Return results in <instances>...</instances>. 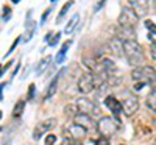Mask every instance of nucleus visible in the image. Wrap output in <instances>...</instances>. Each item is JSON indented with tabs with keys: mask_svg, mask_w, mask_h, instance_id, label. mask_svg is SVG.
Returning a JSON list of instances; mask_svg holds the SVG:
<instances>
[{
	"mask_svg": "<svg viewBox=\"0 0 156 145\" xmlns=\"http://www.w3.org/2000/svg\"><path fill=\"white\" fill-rule=\"evenodd\" d=\"M123 44H125V56L128 59V64L133 65V67L144 65L145 62L144 50L136 42V39H123Z\"/></svg>",
	"mask_w": 156,
	"mask_h": 145,
	"instance_id": "nucleus-1",
	"label": "nucleus"
},
{
	"mask_svg": "<svg viewBox=\"0 0 156 145\" xmlns=\"http://www.w3.org/2000/svg\"><path fill=\"white\" fill-rule=\"evenodd\" d=\"M120 128V122L119 118L114 117H101L98 123H97V131L100 133V136L105 137H112Z\"/></svg>",
	"mask_w": 156,
	"mask_h": 145,
	"instance_id": "nucleus-2",
	"label": "nucleus"
},
{
	"mask_svg": "<svg viewBox=\"0 0 156 145\" xmlns=\"http://www.w3.org/2000/svg\"><path fill=\"white\" fill-rule=\"evenodd\" d=\"M120 101H122V106H123V114L125 115H133L134 112H137L139 109V98L134 92L123 89L120 92Z\"/></svg>",
	"mask_w": 156,
	"mask_h": 145,
	"instance_id": "nucleus-3",
	"label": "nucleus"
},
{
	"mask_svg": "<svg viewBox=\"0 0 156 145\" xmlns=\"http://www.w3.org/2000/svg\"><path fill=\"white\" fill-rule=\"evenodd\" d=\"M131 78L134 81H145L147 84H153L156 83V70L151 65H139L134 67L131 72Z\"/></svg>",
	"mask_w": 156,
	"mask_h": 145,
	"instance_id": "nucleus-4",
	"label": "nucleus"
},
{
	"mask_svg": "<svg viewBox=\"0 0 156 145\" xmlns=\"http://www.w3.org/2000/svg\"><path fill=\"white\" fill-rule=\"evenodd\" d=\"M75 103L78 104V109H80V112L89 114V115H92V117H100V114H101L100 106H98L94 100H89V98H86V97H78Z\"/></svg>",
	"mask_w": 156,
	"mask_h": 145,
	"instance_id": "nucleus-5",
	"label": "nucleus"
},
{
	"mask_svg": "<svg viewBox=\"0 0 156 145\" xmlns=\"http://www.w3.org/2000/svg\"><path fill=\"white\" fill-rule=\"evenodd\" d=\"M139 14L131 8V6H123L122 12L119 16V25H125V27H134L139 23Z\"/></svg>",
	"mask_w": 156,
	"mask_h": 145,
	"instance_id": "nucleus-6",
	"label": "nucleus"
},
{
	"mask_svg": "<svg viewBox=\"0 0 156 145\" xmlns=\"http://www.w3.org/2000/svg\"><path fill=\"white\" fill-rule=\"evenodd\" d=\"M94 89H97L95 86V78H94V72H89V73H83L78 80V90L81 94H90Z\"/></svg>",
	"mask_w": 156,
	"mask_h": 145,
	"instance_id": "nucleus-7",
	"label": "nucleus"
},
{
	"mask_svg": "<svg viewBox=\"0 0 156 145\" xmlns=\"http://www.w3.org/2000/svg\"><path fill=\"white\" fill-rule=\"evenodd\" d=\"M56 123H58V120H56L55 117H50V118H45V120L39 122V123L36 125L34 131H33V139H34V140H39V139H41V137L47 133V131H50L51 128H55Z\"/></svg>",
	"mask_w": 156,
	"mask_h": 145,
	"instance_id": "nucleus-8",
	"label": "nucleus"
},
{
	"mask_svg": "<svg viewBox=\"0 0 156 145\" xmlns=\"http://www.w3.org/2000/svg\"><path fill=\"white\" fill-rule=\"evenodd\" d=\"M108 47L111 50V53L115 55L117 58L125 56V44H123V39H120L119 36H117V37L115 36L111 37L109 41H108Z\"/></svg>",
	"mask_w": 156,
	"mask_h": 145,
	"instance_id": "nucleus-9",
	"label": "nucleus"
},
{
	"mask_svg": "<svg viewBox=\"0 0 156 145\" xmlns=\"http://www.w3.org/2000/svg\"><path fill=\"white\" fill-rule=\"evenodd\" d=\"M73 120H75V123L84 126L87 131H90V129H97V123L94 122V117H92V115H89V114L80 112L78 115H75Z\"/></svg>",
	"mask_w": 156,
	"mask_h": 145,
	"instance_id": "nucleus-10",
	"label": "nucleus"
},
{
	"mask_svg": "<svg viewBox=\"0 0 156 145\" xmlns=\"http://www.w3.org/2000/svg\"><path fill=\"white\" fill-rule=\"evenodd\" d=\"M64 133H67L69 136H70V139H83V137H86V134H87V129L84 128V126H81V125H78V123H73V125H70L67 129L64 128Z\"/></svg>",
	"mask_w": 156,
	"mask_h": 145,
	"instance_id": "nucleus-11",
	"label": "nucleus"
},
{
	"mask_svg": "<svg viewBox=\"0 0 156 145\" xmlns=\"http://www.w3.org/2000/svg\"><path fill=\"white\" fill-rule=\"evenodd\" d=\"M105 104H106V108L115 115V117H119L120 112H123V106H122V101H119L115 97L112 95H108L105 98Z\"/></svg>",
	"mask_w": 156,
	"mask_h": 145,
	"instance_id": "nucleus-12",
	"label": "nucleus"
},
{
	"mask_svg": "<svg viewBox=\"0 0 156 145\" xmlns=\"http://www.w3.org/2000/svg\"><path fill=\"white\" fill-rule=\"evenodd\" d=\"M128 5L131 6L139 16H145L148 12V0H128Z\"/></svg>",
	"mask_w": 156,
	"mask_h": 145,
	"instance_id": "nucleus-13",
	"label": "nucleus"
},
{
	"mask_svg": "<svg viewBox=\"0 0 156 145\" xmlns=\"http://www.w3.org/2000/svg\"><path fill=\"white\" fill-rule=\"evenodd\" d=\"M66 72V70H59L58 72V75H55V78H53V81H51L50 84H48V87H47V92H45V95H44V100H50L51 97H53L55 94H56V90H58V81H59V78H61V75Z\"/></svg>",
	"mask_w": 156,
	"mask_h": 145,
	"instance_id": "nucleus-14",
	"label": "nucleus"
},
{
	"mask_svg": "<svg viewBox=\"0 0 156 145\" xmlns=\"http://www.w3.org/2000/svg\"><path fill=\"white\" fill-rule=\"evenodd\" d=\"M117 36L120 39H134L136 33H134V27H125V25H119L117 27Z\"/></svg>",
	"mask_w": 156,
	"mask_h": 145,
	"instance_id": "nucleus-15",
	"label": "nucleus"
},
{
	"mask_svg": "<svg viewBox=\"0 0 156 145\" xmlns=\"http://www.w3.org/2000/svg\"><path fill=\"white\" fill-rule=\"evenodd\" d=\"M80 114V109H78V104L76 103H70L64 106V115L69 117V118H75V115Z\"/></svg>",
	"mask_w": 156,
	"mask_h": 145,
	"instance_id": "nucleus-16",
	"label": "nucleus"
},
{
	"mask_svg": "<svg viewBox=\"0 0 156 145\" xmlns=\"http://www.w3.org/2000/svg\"><path fill=\"white\" fill-rule=\"evenodd\" d=\"M78 23H80V16H78V14L72 16V19L67 22L66 28H64V33H66V34H70V33H73V31H75V28L78 27Z\"/></svg>",
	"mask_w": 156,
	"mask_h": 145,
	"instance_id": "nucleus-17",
	"label": "nucleus"
},
{
	"mask_svg": "<svg viewBox=\"0 0 156 145\" xmlns=\"http://www.w3.org/2000/svg\"><path fill=\"white\" fill-rule=\"evenodd\" d=\"M50 61H51V56H45V58H42L41 61H39V64L36 65V75H42L47 70V67L50 65Z\"/></svg>",
	"mask_w": 156,
	"mask_h": 145,
	"instance_id": "nucleus-18",
	"label": "nucleus"
},
{
	"mask_svg": "<svg viewBox=\"0 0 156 145\" xmlns=\"http://www.w3.org/2000/svg\"><path fill=\"white\" fill-rule=\"evenodd\" d=\"M70 44H72L70 41H67V42H64V44H62L61 50L58 51V55H56V58H55V62H56V64H59V62L64 61V58H66V55H67V50H69Z\"/></svg>",
	"mask_w": 156,
	"mask_h": 145,
	"instance_id": "nucleus-19",
	"label": "nucleus"
},
{
	"mask_svg": "<svg viewBox=\"0 0 156 145\" xmlns=\"http://www.w3.org/2000/svg\"><path fill=\"white\" fill-rule=\"evenodd\" d=\"M23 109H25V100H19L12 108V117H20L23 114Z\"/></svg>",
	"mask_w": 156,
	"mask_h": 145,
	"instance_id": "nucleus-20",
	"label": "nucleus"
},
{
	"mask_svg": "<svg viewBox=\"0 0 156 145\" xmlns=\"http://www.w3.org/2000/svg\"><path fill=\"white\" fill-rule=\"evenodd\" d=\"M147 106L151 111L156 112V89H153L150 94H148V97H147Z\"/></svg>",
	"mask_w": 156,
	"mask_h": 145,
	"instance_id": "nucleus-21",
	"label": "nucleus"
},
{
	"mask_svg": "<svg viewBox=\"0 0 156 145\" xmlns=\"http://www.w3.org/2000/svg\"><path fill=\"white\" fill-rule=\"evenodd\" d=\"M72 5H73V2H72V0H69V2H67L66 5H64V6L61 8V12H59V16H58V22H59V20H61L64 16H66V12L69 11V8H70Z\"/></svg>",
	"mask_w": 156,
	"mask_h": 145,
	"instance_id": "nucleus-22",
	"label": "nucleus"
},
{
	"mask_svg": "<svg viewBox=\"0 0 156 145\" xmlns=\"http://www.w3.org/2000/svg\"><path fill=\"white\" fill-rule=\"evenodd\" d=\"M58 142V137L55 136V134H47V137H45V142H44V145H55Z\"/></svg>",
	"mask_w": 156,
	"mask_h": 145,
	"instance_id": "nucleus-23",
	"label": "nucleus"
},
{
	"mask_svg": "<svg viewBox=\"0 0 156 145\" xmlns=\"http://www.w3.org/2000/svg\"><path fill=\"white\" fill-rule=\"evenodd\" d=\"M34 28H36V25H34V23H30V30H27V33H25L23 41H30L31 36H33V33H34Z\"/></svg>",
	"mask_w": 156,
	"mask_h": 145,
	"instance_id": "nucleus-24",
	"label": "nucleus"
},
{
	"mask_svg": "<svg viewBox=\"0 0 156 145\" xmlns=\"http://www.w3.org/2000/svg\"><path fill=\"white\" fill-rule=\"evenodd\" d=\"M95 145H109V137H105V136H100L98 139L94 140Z\"/></svg>",
	"mask_w": 156,
	"mask_h": 145,
	"instance_id": "nucleus-25",
	"label": "nucleus"
},
{
	"mask_svg": "<svg viewBox=\"0 0 156 145\" xmlns=\"http://www.w3.org/2000/svg\"><path fill=\"white\" fill-rule=\"evenodd\" d=\"M34 94H36V86L34 84H30V87H28V100H33L34 98Z\"/></svg>",
	"mask_w": 156,
	"mask_h": 145,
	"instance_id": "nucleus-26",
	"label": "nucleus"
},
{
	"mask_svg": "<svg viewBox=\"0 0 156 145\" xmlns=\"http://www.w3.org/2000/svg\"><path fill=\"white\" fill-rule=\"evenodd\" d=\"M150 55H151L153 59H156V41H153L150 44Z\"/></svg>",
	"mask_w": 156,
	"mask_h": 145,
	"instance_id": "nucleus-27",
	"label": "nucleus"
},
{
	"mask_svg": "<svg viewBox=\"0 0 156 145\" xmlns=\"http://www.w3.org/2000/svg\"><path fill=\"white\" fill-rule=\"evenodd\" d=\"M145 27H147L151 33H154V34H156V25H154L151 20H147V22H145Z\"/></svg>",
	"mask_w": 156,
	"mask_h": 145,
	"instance_id": "nucleus-28",
	"label": "nucleus"
},
{
	"mask_svg": "<svg viewBox=\"0 0 156 145\" xmlns=\"http://www.w3.org/2000/svg\"><path fill=\"white\" fill-rule=\"evenodd\" d=\"M59 37H61V33H56V34H55V37L48 42V44H50V47H55V45L59 42Z\"/></svg>",
	"mask_w": 156,
	"mask_h": 145,
	"instance_id": "nucleus-29",
	"label": "nucleus"
},
{
	"mask_svg": "<svg viewBox=\"0 0 156 145\" xmlns=\"http://www.w3.org/2000/svg\"><path fill=\"white\" fill-rule=\"evenodd\" d=\"M145 81H136V84H134V90H142L145 87Z\"/></svg>",
	"mask_w": 156,
	"mask_h": 145,
	"instance_id": "nucleus-30",
	"label": "nucleus"
},
{
	"mask_svg": "<svg viewBox=\"0 0 156 145\" xmlns=\"http://www.w3.org/2000/svg\"><path fill=\"white\" fill-rule=\"evenodd\" d=\"M19 42H20V39L17 37V39H16V41H14V42H12V45H11V48L8 50V53H6V56H8V55H11V53H12V51H14V48L17 47V44H19Z\"/></svg>",
	"mask_w": 156,
	"mask_h": 145,
	"instance_id": "nucleus-31",
	"label": "nucleus"
},
{
	"mask_svg": "<svg viewBox=\"0 0 156 145\" xmlns=\"http://www.w3.org/2000/svg\"><path fill=\"white\" fill-rule=\"evenodd\" d=\"M105 3H106V0H100V2L95 5L94 11H95V12H97V11H100V9H101V6H105Z\"/></svg>",
	"mask_w": 156,
	"mask_h": 145,
	"instance_id": "nucleus-32",
	"label": "nucleus"
},
{
	"mask_svg": "<svg viewBox=\"0 0 156 145\" xmlns=\"http://www.w3.org/2000/svg\"><path fill=\"white\" fill-rule=\"evenodd\" d=\"M70 142H72V140H70V137H64V139H62V142H61V145H70Z\"/></svg>",
	"mask_w": 156,
	"mask_h": 145,
	"instance_id": "nucleus-33",
	"label": "nucleus"
},
{
	"mask_svg": "<svg viewBox=\"0 0 156 145\" xmlns=\"http://www.w3.org/2000/svg\"><path fill=\"white\" fill-rule=\"evenodd\" d=\"M50 12H51V9H47L45 12H44V16H42V19H41V22H44L47 17H48V14H50Z\"/></svg>",
	"mask_w": 156,
	"mask_h": 145,
	"instance_id": "nucleus-34",
	"label": "nucleus"
},
{
	"mask_svg": "<svg viewBox=\"0 0 156 145\" xmlns=\"http://www.w3.org/2000/svg\"><path fill=\"white\" fill-rule=\"evenodd\" d=\"M70 145H81V142H78L76 139H72V142H70Z\"/></svg>",
	"mask_w": 156,
	"mask_h": 145,
	"instance_id": "nucleus-35",
	"label": "nucleus"
},
{
	"mask_svg": "<svg viewBox=\"0 0 156 145\" xmlns=\"http://www.w3.org/2000/svg\"><path fill=\"white\" fill-rule=\"evenodd\" d=\"M3 145H11V140H6V142H5Z\"/></svg>",
	"mask_w": 156,
	"mask_h": 145,
	"instance_id": "nucleus-36",
	"label": "nucleus"
},
{
	"mask_svg": "<svg viewBox=\"0 0 156 145\" xmlns=\"http://www.w3.org/2000/svg\"><path fill=\"white\" fill-rule=\"evenodd\" d=\"M11 2H12V3H19V2H20V0H11Z\"/></svg>",
	"mask_w": 156,
	"mask_h": 145,
	"instance_id": "nucleus-37",
	"label": "nucleus"
},
{
	"mask_svg": "<svg viewBox=\"0 0 156 145\" xmlns=\"http://www.w3.org/2000/svg\"><path fill=\"white\" fill-rule=\"evenodd\" d=\"M50 2H56V0H50Z\"/></svg>",
	"mask_w": 156,
	"mask_h": 145,
	"instance_id": "nucleus-38",
	"label": "nucleus"
},
{
	"mask_svg": "<svg viewBox=\"0 0 156 145\" xmlns=\"http://www.w3.org/2000/svg\"><path fill=\"white\" fill-rule=\"evenodd\" d=\"M153 2H154V5H156V0H153Z\"/></svg>",
	"mask_w": 156,
	"mask_h": 145,
	"instance_id": "nucleus-39",
	"label": "nucleus"
}]
</instances>
